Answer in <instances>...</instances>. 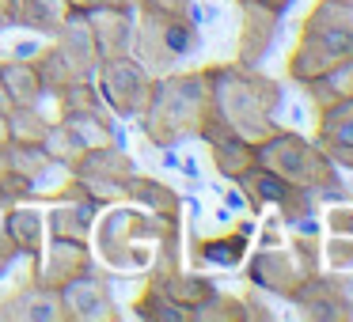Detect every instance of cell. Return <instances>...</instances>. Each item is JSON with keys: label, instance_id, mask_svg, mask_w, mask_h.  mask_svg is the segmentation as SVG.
<instances>
[{"label": "cell", "instance_id": "obj_1", "mask_svg": "<svg viewBox=\"0 0 353 322\" xmlns=\"http://www.w3.org/2000/svg\"><path fill=\"white\" fill-rule=\"evenodd\" d=\"M179 224L183 220L156 216L137 201H114L103 205V216H95L88 246L95 254V266H103L107 273H171L179 269Z\"/></svg>", "mask_w": 353, "mask_h": 322}, {"label": "cell", "instance_id": "obj_2", "mask_svg": "<svg viewBox=\"0 0 353 322\" xmlns=\"http://www.w3.org/2000/svg\"><path fill=\"white\" fill-rule=\"evenodd\" d=\"M277 110H281V84L274 76L254 65H209V114L216 122H224L236 137L251 140H266L270 133L281 129L277 122Z\"/></svg>", "mask_w": 353, "mask_h": 322}, {"label": "cell", "instance_id": "obj_3", "mask_svg": "<svg viewBox=\"0 0 353 322\" xmlns=\"http://www.w3.org/2000/svg\"><path fill=\"white\" fill-rule=\"evenodd\" d=\"M209 118V65L205 69H175L152 76V92L141 110V133L156 148H175L198 137Z\"/></svg>", "mask_w": 353, "mask_h": 322}, {"label": "cell", "instance_id": "obj_4", "mask_svg": "<svg viewBox=\"0 0 353 322\" xmlns=\"http://www.w3.org/2000/svg\"><path fill=\"white\" fill-rule=\"evenodd\" d=\"M350 57H353V4L315 0L312 12L300 23L289 57H285V76L292 84H307L315 76L334 72Z\"/></svg>", "mask_w": 353, "mask_h": 322}, {"label": "cell", "instance_id": "obj_5", "mask_svg": "<svg viewBox=\"0 0 353 322\" xmlns=\"http://www.w3.org/2000/svg\"><path fill=\"white\" fill-rule=\"evenodd\" d=\"M201 50V31L194 16H160L133 8V50L148 76L175 72Z\"/></svg>", "mask_w": 353, "mask_h": 322}, {"label": "cell", "instance_id": "obj_6", "mask_svg": "<svg viewBox=\"0 0 353 322\" xmlns=\"http://www.w3.org/2000/svg\"><path fill=\"white\" fill-rule=\"evenodd\" d=\"M254 163L266 167L270 175L285 178V182L304 186V190H315V193L338 190V167L327 160V152L315 140L300 137V133H289V129L270 133L266 140L254 144Z\"/></svg>", "mask_w": 353, "mask_h": 322}, {"label": "cell", "instance_id": "obj_7", "mask_svg": "<svg viewBox=\"0 0 353 322\" xmlns=\"http://www.w3.org/2000/svg\"><path fill=\"white\" fill-rule=\"evenodd\" d=\"M319 239L315 235H289L285 243L259 246L251 258L243 261V277L251 288H262L270 296L292 299V292L307 281L312 273H319Z\"/></svg>", "mask_w": 353, "mask_h": 322}, {"label": "cell", "instance_id": "obj_8", "mask_svg": "<svg viewBox=\"0 0 353 322\" xmlns=\"http://www.w3.org/2000/svg\"><path fill=\"white\" fill-rule=\"evenodd\" d=\"M31 65H34V72H39L46 95H57L69 84H80V80H92L95 65H99V50H95V42H92L88 19L77 16V12H69L61 31L54 34V42L34 50Z\"/></svg>", "mask_w": 353, "mask_h": 322}, {"label": "cell", "instance_id": "obj_9", "mask_svg": "<svg viewBox=\"0 0 353 322\" xmlns=\"http://www.w3.org/2000/svg\"><path fill=\"white\" fill-rule=\"evenodd\" d=\"M54 99H57V122L69 125L88 152H92V148L114 144V122H110L114 114L107 110V103H103L95 80L69 84L65 92H57Z\"/></svg>", "mask_w": 353, "mask_h": 322}, {"label": "cell", "instance_id": "obj_10", "mask_svg": "<svg viewBox=\"0 0 353 322\" xmlns=\"http://www.w3.org/2000/svg\"><path fill=\"white\" fill-rule=\"evenodd\" d=\"M95 87H99L103 103L114 118H141L148 103V92H152V76L145 72V65L133 54L122 57H103L95 65Z\"/></svg>", "mask_w": 353, "mask_h": 322}, {"label": "cell", "instance_id": "obj_11", "mask_svg": "<svg viewBox=\"0 0 353 322\" xmlns=\"http://www.w3.org/2000/svg\"><path fill=\"white\" fill-rule=\"evenodd\" d=\"M133 160L125 152H118L114 144L107 148H92V152H84V160L77 163V171H72V182L80 186V193H84L88 201H95V205H114V201H125L130 197V186H133Z\"/></svg>", "mask_w": 353, "mask_h": 322}, {"label": "cell", "instance_id": "obj_12", "mask_svg": "<svg viewBox=\"0 0 353 322\" xmlns=\"http://www.w3.org/2000/svg\"><path fill=\"white\" fill-rule=\"evenodd\" d=\"M236 186H239V193H243L247 208H251L254 216L259 213H277L285 224H289V220L307 216L315 208V190L285 182V178L270 175L266 167H259V163H254L251 171H243V175L236 178Z\"/></svg>", "mask_w": 353, "mask_h": 322}, {"label": "cell", "instance_id": "obj_13", "mask_svg": "<svg viewBox=\"0 0 353 322\" xmlns=\"http://www.w3.org/2000/svg\"><path fill=\"white\" fill-rule=\"evenodd\" d=\"M289 303H296V311L304 319H315V322H342V319H353V292H350V281L338 273H312L296 292H292Z\"/></svg>", "mask_w": 353, "mask_h": 322}, {"label": "cell", "instance_id": "obj_14", "mask_svg": "<svg viewBox=\"0 0 353 322\" xmlns=\"http://www.w3.org/2000/svg\"><path fill=\"white\" fill-rule=\"evenodd\" d=\"M61 303H65V322H118L122 311L114 303L110 281L99 269L72 277L69 284H61Z\"/></svg>", "mask_w": 353, "mask_h": 322}, {"label": "cell", "instance_id": "obj_15", "mask_svg": "<svg viewBox=\"0 0 353 322\" xmlns=\"http://www.w3.org/2000/svg\"><path fill=\"white\" fill-rule=\"evenodd\" d=\"M0 322H65L61 288H50L31 273L0 299Z\"/></svg>", "mask_w": 353, "mask_h": 322}, {"label": "cell", "instance_id": "obj_16", "mask_svg": "<svg viewBox=\"0 0 353 322\" xmlns=\"http://www.w3.org/2000/svg\"><path fill=\"white\" fill-rule=\"evenodd\" d=\"M315 144L338 171H353V95L315 110Z\"/></svg>", "mask_w": 353, "mask_h": 322}, {"label": "cell", "instance_id": "obj_17", "mask_svg": "<svg viewBox=\"0 0 353 322\" xmlns=\"http://www.w3.org/2000/svg\"><path fill=\"white\" fill-rule=\"evenodd\" d=\"M95 269V254L88 243H72V239H46V250L39 261H31V273L50 288H61L72 277Z\"/></svg>", "mask_w": 353, "mask_h": 322}, {"label": "cell", "instance_id": "obj_18", "mask_svg": "<svg viewBox=\"0 0 353 322\" xmlns=\"http://www.w3.org/2000/svg\"><path fill=\"white\" fill-rule=\"evenodd\" d=\"M239 4V39H236V65H254L266 57V50L274 46L277 27H281V16L262 4H251V0H236Z\"/></svg>", "mask_w": 353, "mask_h": 322}, {"label": "cell", "instance_id": "obj_19", "mask_svg": "<svg viewBox=\"0 0 353 322\" xmlns=\"http://www.w3.org/2000/svg\"><path fill=\"white\" fill-rule=\"evenodd\" d=\"M198 137L209 144V160H213L216 175L228 178V182H236L243 171L254 167V144L243 140V137H236V133H232L224 122H216L213 114L205 118V125H201Z\"/></svg>", "mask_w": 353, "mask_h": 322}, {"label": "cell", "instance_id": "obj_20", "mask_svg": "<svg viewBox=\"0 0 353 322\" xmlns=\"http://www.w3.org/2000/svg\"><path fill=\"white\" fill-rule=\"evenodd\" d=\"M4 231L12 235L19 258L39 261L46 250V208H39V201H16V205L4 208Z\"/></svg>", "mask_w": 353, "mask_h": 322}, {"label": "cell", "instance_id": "obj_21", "mask_svg": "<svg viewBox=\"0 0 353 322\" xmlns=\"http://www.w3.org/2000/svg\"><path fill=\"white\" fill-rule=\"evenodd\" d=\"M99 216V205L88 201L84 193L77 197H57L46 208V231L50 239H72V243H88L92 239V224Z\"/></svg>", "mask_w": 353, "mask_h": 322}, {"label": "cell", "instance_id": "obj_22", "mask_svg": "<svg viewBox=\"0 0 353 322\" xmlns=\"http://www.w3.org/2000/svg\"><path fill=\"white\" fill-rule=\"evenodd\" d=\"M92 27V42L103 57H122L133 50V12L125 8H99L92 16H84Z\"/></svg>", "mask_w": 353, "mask_h": 322}, {"label": "cell", "instance_id": "obj_23", "mask_svg": "<svg viewBox=\"0 0 353 322\" xmlns=\"http://www.w3.org/2000/svg\"><path fill=\"white\" fill-rule=\"evenodd\" d=\"M145 281L152 284V288L160 292L163 299H171L175 307H183V311H194V307H198L201 299H209V296L216 292V284L209 281V277H201V273H186L183 266L171 269V273H148Z\"/></svg>", "mask_w": 353, "mask_h": 322}, {"label": "cell", "instance_id": "obj_24", "mask_svg": "<svg viewBox=\"0 0 353 322\" xmlns=\"http://www.w3.org/2000/svg\"><path fill=\"white\" fill-rule=\"evenodd\" d=\"M251 235H254V228L243 220V224H236L232 231H224V235H205V239H198V246H194V258H198L201 266L236 269L239 261L247 258Z\"/></svg>", "mask_w": 353, "mask_h": 322}, {"label": "cell", "instance_id": "obj_25", "mask_svg": "<svg viewBox=\"0 0 353 322\" xmlns=\"http://www.w3.org/2000/svg\"><path fill=\"white\" fill-rule=\"evenodd\" d=\"M0 84H4V95H8V107H39L42 95H46L34 65L19 61V57L0 61Z\"/></svg>", "mask_w": 353, "mask_h": 322}, {"label": "cell", "instance_id": "obj_26", "mask_svg": "<svg viewBox=\"0 0 353 322\" xmlns=\"http://www.w3.org/2000/svg\"><path fill=\"white\" fill-rule=\"evenodd\" d=\"M125 201H137V205L152 208L156 216H168V220H183V201L171 186L156 182L148 175H133V186H130V197Z\"/></svg>", "mask_w": 353, "mask_h": 322}, {"label": "cell", "instance_id": "obj_27", "mask_svg": "<svg viewBox=\"0 0 353 322\" xmlns=\"http://www.w3.org/2000/svg\"><path fill=\"white\" fill-rule=\"evenodd\" d=\"M65 16H69L65 0H16V27H27V31L57 34Z\"/></svg>", "mask_w": 353, "mask_h": 322}, {"label": "cell", "instance_id": "obj_28", "mask_svg": "<svg viewBox=\"0 0 353 322\" xmlns=\"http://www.w3.org/2000/svg\"><path fill=\"white\" fill-rule=\"evenodd\" d=\"M307 95V103H312L315 110L330 107V103L345 99V95H353V57L345 65H338L334 72H327V76H315L307 80V84H300Z\"/></svg>", "mask_w": 353, "mask_h": 322}, {"label": "cell", "instance_id": "obj_29", "mask_svg": "<svg viewBox=\"0 0 353 322\" xmlns=\"http://www.w3.org/2000/svg\"><path fill=\"white\" fill-rule=\"evenodd\" d=\"M42 152L50 155V163H54V167H61V171H69V175H72V171H77V163L84 160L88 148L80 144V137L65 122H50L46 137H42Z\"/></svg>", "mask_w": 353, "mask_h": 322}, {"label": "cell", "instance_id": "obj_30", "mask_svg": "<svg viewBox=\"0 0 353 322\" xmlns=\"http://www.w3.org/2000/svg\"><path fill=\"white\" fill-rule=\"evenodd\" d=\"M4 152H8V171H16L27 182H39V178H46L54 171V163L42 152V144H16V140H8Z\"/></svg>", "mask_w": 353, "mask_h": 322}, {"label": "cell", "instance_id": "obj_31", "mask_svg": "<svg viewBox=\"0 0 353 322\" xmlns=\"http://www.w3.org/2000/svg\"><path fill=\"white\" fill-rule=\"evenodd\" d=\"M50 118L39 107H8V140L16 144H42Z\"/></svg>", "mask_w": 353, "mask_h": 322}, {"label": "cell", "instance_id": "obj_32", "mask_svg": "<svg viewBox=\"0 0 353 322\" xmlns=\"http://www.w3.org/2000/svg\"><path fill=\"white\" fill-rule=\"evenodd\" d=\"M190 322H247L243 296H228V292H213L190 311Z\"/></svg>", "mask_w": 353, "mask_h": 322}, {"label": "cell", "instance_id": "obj_33", "mask_svg": "<svg viewBox=\"0 0 353 322\" xmlns=\"http://www.w3.org/2000/svg\"><path fill=\"white\" fill-rule=\"evenodd\" d=\"M133 314H137V319H148V322H190V311H183V307H175L171 299H163L148 281H145V288L137 292V299H133Z\"/></svg>", "mask_w": 353, "mask_h": 322}, {"label": "cell", "instance_id": "obj_34", "mask_svg": "<svg viewBox=\"0 0 353 322\" xmlns=\"http://www.w3.org/2000/svg\"><path fill=\"white\" fill-rule=\"evenodd\" d=\"M319 266L327 273L338 277H353V235H330L319 246Z\"/></svg>", "mask_w": 353, "mask_h": 322}, {"label": "cell", "instance_id": "obj_35", "mask_svg": "<svg viewBox=\"0 0 353 322\" xmlns=\"http://www.w3.org/2000/svg\"><path fill=\"white\" fill-rule=\"evenodd\" d=\"M327 235H353V205H330L323 213Z\"/></svg>", "mask_w": 353, "mask_h": 322}, {"label": "cell", "instance_id": "obj_36", "mask_svg": "<svg viewBox=\"0 0 353 322\" xmlns=\"http://www.w3.org/2000/svg\"><path fill=\"white\" fill-rule=\"evenodd\" d=\"M137 12H160V16H194V0H137Z\"/></svg>", "mask_w": 353, "mask_h": 322}, {"label": "cell", "instance_id": "obj_37", "mask_svg": "<svg viewBox=\"0 0 353 322\" xmlns=\"http://www.w3.org/2000/svg\"><path fill=\"white\" fill-rule=\"evenodd\" d=\"M65 8L77 12V16H92V12H99V8H125V12H133V8H137V0H65Z\"/></svg>", "mask_w": 353, "mask_h": 322}, {"label": "cell", "instance_id": "obj_38", "mask_svg": "<svg viewBox=\"0 0 353 322\" xmlns=\"http://www.w3.org/2000/svg\"><path fill=\"white\" fill-rule=\"evenodd\" d=\"M19 258V250H16V243H12V235L4 228H0V273H8V266Z\"/></svg>", "mask_w": 353, "mask_h": 322}, {"label": "cell", "instance_id": "obj_39", "mask_svg": "<svg viewBox=\"0 0 353 322\" xmlns=\"http://www.w3.org/2000/svg\"><path fill=\"white\" fill-rule=\"evenodd\" d=\"M243 307H247V322H251V319H259V322L274 319V311H266V307H262V299L254 296V292H247V296H243Z\"/></svg>", "mask_w": 353, "mask_h": 322}, {"label": "cell", "instance_id": "obj_40", "mask_svg": "<svg viewBox=\"0 0 353 322\" xmlns=\"http://www.w3.org/2000/svg\"><path fill=\"white\" fill-rule=\"evenodd\" d=\"M16 27V0H0V31Z\"/></svg>", "mask_w": 353, "mask_h": 322}, {"label": "cell", "instance_id": "obj_41", "mask_svg": "<svg viewBox=\"0 0 353 322\" xmlns=\"http://www.w3.org/2000/svg\"><path fill=\"white\" fill-rule=\"evenodd\" d=\"M251 4H262V8H270V12H277V16H285L292 0H251Z\"/></svg>", "mask_w": 353, "mask_h": 322}, {"label": "cell", "instance_id": "obj_42", "mask_svg": "<svg viewBox=\"0 0 353 322\" xmlns=\"http://www.w3.org/2000/svg\"><path fill=\"white\" fill-rule=\"evenodd\" d=\"M8 144V110H0V148Z\"/></svg>", "mask_w": 353, "mask_h": 322}, {"label": "cell", "instance_id": "obj_43", "mask_svg": "<svg viewBox=\"0 0 353 322\" xmlns=\"http://www.w3.org/2000/svg\"><path fill=\"white\" fill-rule=\"evenodd\" d=\"M4 175H8V152L0 148V182H4Z\"/></svg>", "mask_w": 353, "mask_h": 322}, {"label": "cell", "instance_id": "obj_44", "mask_svg": "<svg viewBox=\"0 0 353 322\" xmlns=\"http://www.w3.org/2000/svg\"><path fill=\"white\" fill-rule=\"evenodd\" d=\"M0 110H8V95H4V84H0Z\"/></svg>", "mask_w": 353, "mask_h": 322}, {"label": "cell", "instance_id": "obj_45", "mask_svg": "<svg viewBox=\"0 0 353 322\" xmlns=\"http://www.w3.org/2000/svg\"><path fill=\"white\" fill-rule=\"evenodd\" d=\"M0 228H4V213H0Z\"/></svg>", "mask_w": 353, "mask_h": 322}, {"label": "cell", "instance_id": "obj_46", "mask_svg": "<svg viewBox=\"0 0 353 322\" xmlns=\"http://www.w3.org/2000/svg\"><path fill=\"white\" fill-rule=\"evenodd\" d=\"M338 4H353V0H338Z\"/></svg>", "mask_w": 353, "mask_h": 322}]
</instances>
